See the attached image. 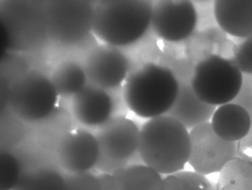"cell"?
Masks as SVG:
<instances>
[{
    "label": "cell",
    "mask_w": 252,
    "mask_h": 190,
    "mask_svg": "<svg viewBox=\"0 0 252 190\" xmlns=\"http://www.w3.org/2000/svg\"><path fill=\"white\" fill-rule=\"evenodd\" d=\"M179 88L170 66L147 62L129 72L123 87V97L129 110L149 120L169 112Z\"/></svg>",
    "instance_id": "obj_1"
},
{
    "label": "cell",
    "mask_w": 252,
    "mask_h": 190,
    "mask_svg": "<svg viewBox=\"0 0 252 190\" xmlns=\"http://www.w3.org/2000/svg\"><path fill=\"white\" fill-rule=\"evenodd\" d=\"M189 132L181 123L164 115L146 121L140 128L138 153L144 164L162 174L183 171L189 161Z\"/></svg>",
    "instance_id": "obj_2"
},
{
    "label": "cell",
    "mask_w": 252,
    "mask_h": 190,
    "mask_svg": "<svg viewBox=\"0 0 252 190\" xmlns=\"http://www.w3.org/2000/svg\"><path fill=\"white\" fill-rule=\"evenodd\" d=\"M152 1H100L94 5L93 32L102 43L127 47L146 35L152 23Z\"/></svg>",
    "instance_id": "obj_3"
},
{
    "label": "cell",
    "mask_w": 252,
    "mask_h": 190,
    "mask_svg": "<svg viewBox=\"0 0 252 190\" xmlns=\"http://www.w3.org/2000/svg\"><path fill=\"white\" fill-rule=\"evenodd\" d=\"M99 145L96 168L103 174L143 163L138 153L140 128L125 115H115L94 133Z\"/></svg>",
    "instance_id": "obj_4"
},
{
    "label": "cell",
    "mask_w": 252,
    "mask_h": 190,
    "mask_svg": "<svg viewBox=\"0 0 252 190\" xmlns=\"http://www.w3.org/2000/svg\"><path fill=\"white\" fill-rule=\"evenodd\" d=\"M243 79L233 59L215 53L194 64L191 85L202 101L217 107L233 102L242 88Z\"/></svg>",
    "instance_id": "obj_5"
},
{
    "label": "cell",
    "mask_w": 252,
    "mask_h": 190,
    "mask_svg": "<svg viewBox=\"0 0 252 190\" xmlns=\"http://www.w3.org/2000/svg\"><path fill=\"white\" fill-rule=\"evenodd\" d=\"M59 97L50 76L32 70L11 86L8 103L17 118L27 124H38L52 116Z\"/></svg>",
    "instance_id": "obj_6"
},
{
    "label": "cell",
    "mask_w": 252,
    "mask_h": 190,
    "mask_svg": "<svg viewBox=\"0 0 252 190\" xmlns=\"http://www.w3.org/2000/svg\"><path fill=\"white\" fill-rule=\"evenodd\" d=\"M94 5L88 1H50L45 23L51 38L63 45H74L93 31Z\"/></svg>",
    "instance_id": "obj_7"
},
{
    "label": "cell",
    "mask_w": 252,
    "mask_h": 190,
    "mask_svg": "<svg viewBox=\"0 0 252 190\" xmlns=\"http://www.w3.org/2000/svg\"><path fill=\"white\" fill-rule=\"evenodd\" d=\"M191 149L189 164L203 175L220 172L233 158L239 157L237 142L224 141L215 133L211 123L189 131Z\"/></svg>",
    "instance_id": "obj_8"
},
{
    "label": "cell",
    "mask_w": 252,
    "mask_h": 190,
    "mask_svg": "<svg viewBox=\"0 0 252 190\" xmlns=\"http://www.w3.org/2000/svg\"><path fill=\"white\" fill-rule=\"evenodd\" d=\"M82 66L89 83L103 90H116L125 82L130 63L121 48L100 43L85 56Z\"/></svg>",
    "instance_id": "obj_9"
},
{
    "label": "cell",
    "mask_w": 252,
    "mask_h": 190,
    "mask_svg": "<svg viewBox=\"0 0 252 190\" xmlns=\"http://www.w3.org/2000/svg\"><path fill=\"white\" fill-rule=\"evenodd\" d=\"M197 22V11L192 1L163 0L153 2L151 27L164 41L177 43L189 38Z\"/></svg>",
    "instance_id": "obj_10"
},
{
    "label": "cell",
    "mask_w": 252,
    "mask_h": 190,
    "mask_svg": "<svg viewBox=\"0 0 252 190\" xmlns=\"http://www.w3.org/2000/svg\"><path fill=\"white\" fill-rule=\"evenodd\" d=\"M99 157L95 135L84 127L68 131L56 149L58 167L67 174L91 171L97 166Z\"/></svg>",
    "instance_id": "obj_11"
},
{
    "label": "cell",
    "mask_w": 252,
    "mask_h": 190,
    "mask_svg": "<svg viewBox=\"0 0 252 190\" xmlns=\"http://www.w3.org/2000/svg\"><path fill=\"white\" fill-rule=\"evenodd\" d=\"M114 109V100L109 92L89 82L71 98V113L84 127L98 128L115 116Z\"/></svg>",
    "instance_id": "obj_12"
},
{
    "label": "cell",
    "mask_w": 252,
    "mask_h": 190,
    "mask_svg": "<svg viewBox=\"0 0 252 190\" xmlns=\"http://www.w3.org/2000/svg\"><path fill=\"white\" fill-rule=\"evenodd\" d=\"M179 84L177 98L166 115L177 120L190 131L194 127L208 123L216 107L205 103L197 96L191 85V81Z\"/></svg>",
    "instance_id": "obj_13"
},
{
    "label": "cell",
    "mask_w": 252,
    "mask_h": 190,
    "mask_svg": "<svg viewBox=\"0 0 252 190\" xmlns=\"http://www.w3.org/2000/svg\"><path fill=\"white\" fill-rule=\"evenodd\" d=\"M214 13L225 33L243 39L252 36V1L216 0Z\"/></svg>",
    "instance_id": "obj_14"
},
{
    "label": "cell",
    "mask_w": 252,
    "mask_h": 190,
    "mask_svg": "<svg viewBox=\"0 0 252 190\" xmlns=\"http://www.w3.org/2000/svg\"><path fill=\"white\" fill-rule=\"evenodd\" d=\"M211 124L216 135L228 142H238L252 128L248 112L233 102L219 106L211 118Z\"/></svg>",
    "instance_id": "obj_15"
},
{
    "label": "cell",
    "mask_w": 252,
    "mask_h": 190,
    "mask_svg": "<svg viewBox=\"0 0 252 190\" xmlns=\"http://www.w3.org/2000/svg\"><path fill=\"white\" fill-rule=\"evenodd\" d=\"M118 190H163L161 174L144 163L130 165L113 174Z\"/></svg>",
    "instance_id": "obj_16"
},
{
    "label": "cell",
    "mask_w": 252,
    "mask_h": 190,
    "mask_svg": "<svg viewBox=\"0 0 252 190\" xmlns=\"http://www.w3.org/2000/svg\"><path fill=\"white\" fill-rule=\"evenodd\" d=\"M50 78L59 96L63 97L72 98L88 83L82 63L73 59L59 63Z\"/></svg>",
    "instance_id": "obj_17"
},
{
    "label": "cell",
    "mask_w": 252,
    "mask_h": 190,
    "mask_svg": "<svg viewBox=\"0 0 252 190\" xmlns=\"http://www.w3.org/2000/svg\"><path fill=\"white\" fill-rule=\"evenodd\" d=\"M13 190H66L63 171L51 164L29 168Z\"/></svg>",
    "instance_id": "obj_18"
},
{
    "label": "cell",
    "mask_w": 252,
    "mask_h": 190,
    "mask_svg": "<svg viewBox=\"0 0 252 190\" xmlns=\"http://www.w3.org/2000/svg\"><path fill=\"white\" fill-rule=\"evenodd\" d=\"M217 190H252V163L236 157L219 172Z\"/></svg>",
    "instance_id": "obj_19"
},
{
    "label": "cell",
    "mask_w": 252,
    "mask_h": 190,
    "mask_svg": "<svg viewBox=\"0 0 252 190\" xmlns=\"http://www.w3.org/2000/svg\"><path fill=\"white\" fill-rule=\"evenodd\" d=\"M26 170L17 156L10 152L1 153L0 160V190H13Z\"/></svg>",
    "instance_id": "obj_20"
},
{
    "label": "cell",
    "mask_w": 252,
    "mask_h": 190,
    "mask_svg": "<svg viewBox=\"0 0 252 190\" xmlns=\"http://www.w3.org/2000/svg\"><path fill=\"white\" fill-rule=\"evenodd\" d=\"M63 174L66 190H101L99 177L92 171Z\"/></svg>",
    "instance_id": "obj_21"
},
{
    "label": "cell",
    "mask_w": 252,
    "mask_h": 190,
    "mask_svg": "<svg viewBox=\"0 0 252 190\" xmlns=\"http://www.w3.org/2000/svg\"><path fill=\"white\" fill-rule=\"evenodd\" d=\"M233 62L242 74L252 75V36L235 44Z\"/></svg>",
    "instance_id": "obj_22"
},
{
    "label": "cell",
    "mask_w": 252,
    "mask_h": 190,
    "mask_svg": "<svg viewBox=\"0 0 252 190\" xmlns=\"http://www.w3.org/2000/svg\"><path fill=\"white\" fill-rule=\"evenodd\" d=\"M232 102L242 106L248 112L252 120L250 131H252V75L244 76L242 88Z\"/></svg>",
    "instance_id": "obj_23"
},
{
    "label": "cell",
    "mask_w": 252,
    "mask_h": 190,
    "mask_svg": "<svg viewBox=\"0 0 252 190\" xmlns=\"http://www.w3.org/2000/svg\"><path fill=\"white\" fill-rule=\"evenodd\" d=\"M163 190H196L193 185L176 174H169L164 179Z\"/></svg>",
    "instance_id": "obj_24"
},
{
    "label": "cell",
    "mask_w": 252,
    "mask_h": 190,
    "mask_svg": "<svg viewBox=\"0 0 252 190\" xmlns=\"http://www.w3.org/2000/svg\"><path fill=\"white\" fill-rule=\"evenodd\" d=\"M238 156L252 163V131L237 142Z\"/></svg>",
    "instance_id": "obj_25"
},
{
    "label": "cell",
    "mask_w": 252,
    "mask_h": 190,
    "mask_svg": "<svg viewBox=\"0 0 252 190\" xmlns=\"http://www.w3.org/2000/svg\"><path fill=\"white\" fill-rule=\"evenodd\" d=\"M101 190H118L116 180L113 174H98Z\"/></svg>",
    "instance_id": "obj_26"
}]
</instances>
